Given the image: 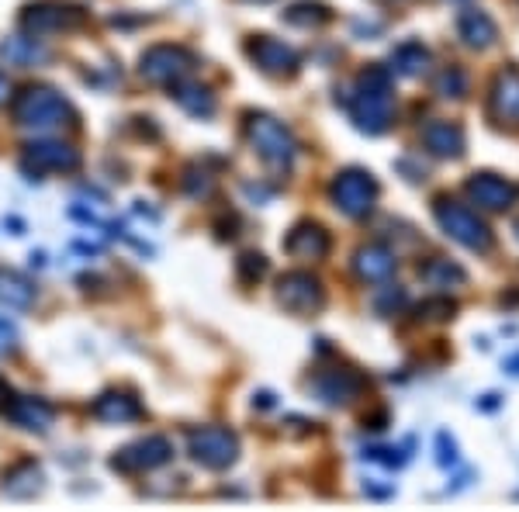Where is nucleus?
Returning <instances> with one entry per match:
<instances>
[{
    "instance_id": "f257e3e1",
    "label": "nucleus",
    "mask_w": 519,
    "mask_h": 512,
    "mask_svg": "<svg viewBox=\"0 0 519 512\" xmlns=\"http://www.w3.org/2000/svg\"><path fill=\"white\" fill-rule=\"evenodd\" d=\"M11 115L21 128L35 135H49L59 132L63 125H73V108L56 87H45V84H32L25 87L11 104Z\"/></svg>"
},
{
    "instance_id": "f03ea898",
    "label": "nucleus",
    "mask_w": 519,
    "mask_h": 512,
    "mask_svg": "<svg viewBox=\"0 0 519 512\" xmlns=\"http://www.w3.org/2000/svg\"><path fill=\"white\" fill-rule=\"evenodd\" d=\"M391 104H395V94H391V73L381 70V66H367L357 80V94L350 97V115L360 132H367V135L385 132L391 125Z\"/></svg>"
},
{
    "instance_id": "7ed1b4c3",
    "label": "nucleus",
    "mask_w": 519,
    "mask_h": 512,
    "mask_svg": "<svg viewBox=\"0 0 519 512\" xmlns=\"http://www.w3.org/2000/svg\"><path fill=\"white\" fill-rule=\"evenodd\" d=\"M246 135H250L253 149H257V156L270 170H291L295 153H298V142L288 125H281L270 115H250Z\"/></svg>"
},
{
    "instance_id": "20e7f679",
    "label": "nucleus",
    "mask_w": 519,
    "mask_h": 512,
    "mask_svg": "<svg viewBox=\"0 0 519 512\" xmlns=\"http://www.w3.org/2000/svg\"><path fill=\"white\" fill-rule=\"evenodd\" d=\"M436 222H440V229L447 232L450 239H457L461 246H468V250H478V253H488L492 250V229H488L481 218L471 212V208L457 205V201L450 198H440L436 201Z\"/></svg>"
},
{
    "instance_id": "39448f33",
    "label": "nucleus",
    "mask_w": 519,
    "mask_h": 512,
    "mask_svg": "<svg viewBox=\"0 0 519 512\" xmlns=\"http://www.w3.org/2000/svg\"><path fill=\"white\" fill-rule=\"evenodd\" d=\"M194 70V56L184 49V45H153V49L142 52L139 59V73L156 87H177L184 84V77Z\"/></svg>"
},
{
    "instance_id": "423d86ee",
    "label": "nucleus",
    "mask_w": 519,
    "mask_h": 512,
    "mask_svg": "<svg viewBox=\"0 0 519 512\" xmlns=\"http://www.w3.org/2000/svg\"><path fill=\"white\" fill-rule=\"evenodd\" d=\"M187 450L191 457L208 471H225L229 464H236L239 457V440L232 429L225 426H201L187 436Z\"/></svg>"
},
{
    "instance_id": "0eeeda50",
    "label": "nucleus",
    "mask_w": 519,
    "mask_h": 512,
    "mask_svg": "<svg viewBox=\"0 0 519 512\" xmlns=\"http://www.w3.org/2000/svg\"><path fill=\"white\" fill-rule=\"evenodd\" d=\"M329 194H333L336 208H340L343 215L364 218V215H371L374 201H378V180H374L367 170H343L340 177L333 180Z\"/></svg>"
},
{
    "instance_id": "6e6552de",
    "label": "nucleus",
    "mask_w": 519,
    "mask_h": 512,
    "mask_svg": "<svg viewBox=\"0 0 519 512\" xmlns=\"http://www.w3.org/2000/svg\"><path fill=\"white\" fill-rule=\"evenodd\" d=\"M84 7H66V4H28L21 11V28H25L32 39L52 32H70V28L84 25Z\"/></svg>"
},
{
    "instance_id": "1a4fd4ad",
    "label": "nucleus",
    "mask_w": 519,
    "mask_h": 512,
    "mask_svg": "<svg viewBox=\"0 0 519 512\" xmlns=\"http://www.w3.org/2000/svg\"><path fill=\"white\" fill-rule=\"evenodd\" d=\"M173 457V447L167 436H146V440H135L129 447H122L115 457H111V468L122 474H142V471H156L163 468Z\"/></svg>"
},
{
    "instance_id": "9d476101",
    "label": "nucleus",
    "mask_w": 519,
    "mask_h": 512,
    "mask_svg": "<svg viewBox=\"0 0 519 512\" xmlns=\"http://www.w3.org/2000/svg\"><path fill=\"white\" fill-rule=\"evenodd\" d=\"M277 301L295 315H312L326 305V291H322V284L312 274L291 270V274H284L277 281Z\"/></svg>"
},
{
    "instance_id": "9b49d317",
    "label": "nucleus",
    "mask_w": 519,
    "mask_h": 512,
    "mask_svg": "<svg viewBox=\"0 0 519 512\" xmlns=\"http://www.w3.org/2000/svg\"><path fill=\"white\" fill-rule=\"evenodd\" d=\"M80 167V153L66 142H28L25 146V170L35 173H70Z\"/></svg>"
},
{
    "instance_id": "f8f14e48",
    "label": "nucleus",
    "mask_w": 519,
    "mask_h": 512,
    "mask_svg": "<svg viewBox=\"0 0 519 512\" xmlns=\"http://www.w3.org/2000/svg\"><path fill=\"white\" fill-rule=\"evenodd\" d=\"M250 59L260 66L263 73H274V77H284V73L298 70V52L291 45H284L281 39H270V35H257L246 45Z\"/></svg>"
},
{
    "instance_id": "ddd939ff",
    "label": "nucleus",
    "mask_w": 519,
    "mask_h": 512,
    "mask_svg": "<svg viewBox=\"0 0 519 512\" xmlns=\"http://www.w3.org/2000/svg\"><path fill=\"white\" fill-rule=\"evenodd\" d=\"M468 194L475 205L488 208V212H502V208L513 205L516 187L506 184L502 177H495V173H475V177L468 180Z\"/></svg>"
},
{
    "instance_id": "4468645a",
    "label": "nucleus",
    "mask_w": 519,
    "mask_h": 512,
    "mask_svg": "<svg viewBox=\"0 0 519 512\" xmlns=\"http://www.w3.org/2000/svg\"><path fill=\"white\" fill-rule=\"evenodd\" d=\"M284 250L295 256V260H322L329 253V232L315 222H302L288 232Z\"/></svg>"
},
{
    "instance_id": "2eb2a0df",
    "label": "nucleus",
    "mask_w": 519,
    "mask_h": 512,
    "mask_svg": "<svg viewBox=\"0 0 519 512\" xmlns=\"http://www.w3.org/2000/svg\"><path fill=\"white\" fill-rule=\"evenodd\" d=\"M360 388H364V381H360L353 371H322L319 378L312 381V391L329 405L353 402V398L360 395Z\"/></svg>"
},
{
    "instance_id": "dca6fc26",
    "label": "nucleus",
    "mask_w": 519,
    "mask_h": 512,
    "mask_svg": "<svg viewBox=\"0 0 519 512\" xmlns=\"http://www.w3.org/2000/svg\"><path fill=\"white\" fill-rule=\"evenodd\" d=\"M488 111H492V118H499V122L519 125V73L516 70L499 73V80H495L492 87V97H488Z\"/></svg>"
},
{
    "instance_id": "f3484780",
    "label": "nucleus",
    "mask_w": 519,
    "mask_h": 512,
    "mask_svg": "<svg viewBox=\"0 0 519 512\" xmlns=\"http://www.w3.org/2000/svg\"><path fill=\"white\" fill-rule=\"evenodd\" d=\"M4 409H7V416H11L14 423H18L21 429H32V433H45V429L52 426V419H56L52 405L42 402V398H32V395L11 398Z\"/></svg>"
},
{
    "instance_id": "a211bd4d",
    "label": "nucleus",
    "mask_w": 519,
    "mask_h": 512,
    "mask_svg": "<svg viewBox=\"0 0 519 512\" xmlns=\"http://www.w3.org/2000/svg\"><path fill=\"white\" fill-rule=\"evenodd\" d=\"M423 142L433 156H450V160L464 156V146H468L464 128L454 122H430L423 128Z\"/></svg>"
},
{
    "instance_id": "6ab92c4d",
    "label": "nucleus",
    "mask_w": 519,
    "mask_h": 512,
    "mask_svg": "<svg viewBox=\"0 0 519 512\" xmlns=\"http://www.w3.org/2000/svg\"><path fill=\"white\" fill-rule=\"evenodd\" d=\"M90 412H94V419H101V423H132V419L142 416V405L139 398L125 395V391H104Z\"/></svg>"
},
{
    "instance_id": "aec40b11",
    "label": "nucleus",
    "mask_w": 519,
    "mask_h": 512,
    "mask_svg": "<svg viewBox=\"0 0 519 512\" xmlns=\"http://www.w3.org/2000/svg\"><path fill=\"white\" fill-rule=\"evenodd\" d=\"M353 267H357V274L364 277V281H388V277L395 274L398 260H395V253H391L388 246L371 243V246H364V250L357 253Z\"/></svg>"
},
{
    "instance_id": "412c9836",
    "label": "nucleus",
    "mask_w": 519,
    "mask_h": 512,
    "mask_svg": "<svg viewBox=\"0 0 519 512\" xmlns=\"http://www.w3.org/2000/svg\"><path fill=\"white\" fill-rule=\"evenodd\" d=\"M39 492H42L39 464L21 461L4 474V495H11V499H32V495H39Z\"/></svg>"
},
{
    "instance_id": "4be33fe9",
    "label": "nucleus",
    "mask_w": 519,
    "mask_h": 512,
    "mask_svg": "<svg viewBox=\"0 0 519 512\" xmlns=\"http://www.w3.org/2000/svg\"><path fill=\"white\" fill-rule=\"evenodd\" d=\"M0 301H4L7 308H32L35 305V284L28 281L25 274H18V270L11 267H0Z\"/></svg>"
},
{
    "instance_id": "5701e85b",
    "label": "nucleus",
    "mask_w": 519,
    "mask_h": 512,
    "mask_svg": "<svg viewBox=\"0 0 519 512\" xmlns=\"http://www.w3.org/2000/svg\"><path fill=\"white\" fill-rule=\"evenodd\" d=\"M457 28H461V39L475 45V49H485V45L499 39V28H495V21L485 11H464L457 18Z\"/></svg>"
},
{
    "instance_id": "b1692460",
    "label": "nucleus",
    "mask_w": 519,
    "mask_h": 512,
    "mask_svg": "<svg viewBox=\"0 0 519 512\" xmlns=\"http://www.w3.org/2000/svg\"><path fill=\"white\" fill-rule=\"evenodd\" d=\"M430 63V52L423 49V42H402L391 52V73L398 77H419Z\"/></svg>"
},
{
    "instance_id": "393cba45",
    "label": "nucleus",
    "mask_w": 519,
    "mask_h": 512,
    "mask_svg": "<svg viewBox=\"0 0 519 512\" xmlns=\"http://www.w3.org/2000/svg\"><path fill=\"white\" fill-rule=\"evenodd\" d=\"M173 97H177V104L187 111V115H194V118H212L215 115V97H212V90H208V87L177 84Z\"/></svg>"
},
{
    "instance_id": "a878e982",
    "label": "nucleus",
    "mask_w": 519,
    "mask_h": 512,
    "mask_svg": "<svg viewBox=\"0 0 519 512\" xmlns=\"http://www.w3.org/2000/svg\"><path fill=\"white\" fill-rule=\"evenodd\" d=\"M419 277H423L430 288L436 291H447V288H457V284H464L468 281V274H464L457 263H450V260H430V263H423L419 267Z\"/></svg>"
},
{
    "instance_id": "bb28decb",
    "label": "nucleus",
    "mask_w": 519,
    "mask_h": 512,
    "mask_svg": "<svg viewBox=\"0 0 519 512\" xmlns=\"http://www.w3.org/2000/svg\"><path fill=\"white\" fill-rule=\"evenodd\" d=\"M333 14H329L326 4H319V0H302V4H295L288 14H284V21H291V25H322V21H329Z\"/></svg>"
},
{
    "instance_id": "cd10ccee",
    "label": "nucleus",
    "mask_w": 519,
    "mask_h": 512,
    "mask_svg": "<svg viewBox=\"0 0 519 512\" xmlns=\"http://www.w3.org/2000/svg\"><path fill=\"white\" fill-rule=\"evenodd\" d=\"M436 94H443V97H464V94H468V73L457 70V66L443 70L440 77H436Z\"/></svg>"
},
{
    "instance_id": "c85d7f7f",
    "label": "nucleus",
    "mask_w": 519,
    "mask_h": 512,
    "mask_svg": "<svg viewBox=\"0 0 519 512\" xmlns=\"http://www.w3.org/2000/svg\"><path fill=\"white\" fill-rule=\"evenodd\" d=\"M236 267H239V281L253 284V281H260V277L267 274V256L263 253H243Z\"/></svg>"
},
{
    "instance_id": "c756f323",
    "label": "nucleus",
    "mask_w": 519,
    "mask_h": 512,
    "mask_svg": "<svg viewBox=\"0 0 519 512\" xmlns=\"http://www.w3.org/2000/svg\"><path fill=\"white\" fill-rule=\"evenodd\" d=\"M184 191L191 194V198H205V194H212V177H208V173L201 167H187Z\"/></svg>"
},
{
    "instance_id": "7c9ffc66",
    "label": "nucleus",
    "mask_w": 519,
    "mask_h": 512,
    "mask_svg": "<svg viewBox=\"0 0 519 512\" xmlns=\"http://www.w3.org/2000/svg\"><path fill=\"white\" fill-rule=\"evenodd\" d=\"M4 52L14 59H42L45 56L39 45H35V39H11V42H4Z\"/></svg>"
},
{
    "instance_id": "2f4dec72",
    "label": "nucleus",
    "mask_w": 519,
    "mask_h": 512,
    "mask_svg": "<svg viewBox=\"0 0 519 512\" xmlns=\"http://www.w3.org/2000/svg\"><path fill=\"white\" fill-rule=\"evenodd\" d=\"M14 346H18V326H14V322H7L4 315H0V357H4V353H11Z\"/></svg>"
},
{
    "instance_id": "473e14b6",
    "label": "nucleus",
    "mask_w": 519,
    "mask_h": 512,
    "mask_svg": "<svg viewBox=\"0 0 519 512\" xmlns=\"http://www.w3.org/2000/svg\"><path fill=\"white\" fill-rule=\"evenodd\" d=\"M454 440H450L447 433H440V464H454L457 461V454H454Z\"/></svg>"
},
{
    "instance_id": "72a5a7b5",
    "label": "nucleus",
    "mask_w": 519,
    "mask_h": 512,
    "mask_svg": "<svg viewBox=\"0 0 519 512\" xmlns=\"http://www.w3.org/2000/svg\"><path fill=\"white\" fill-rule=\"evenodd\" d=\"M7 94H11V84H7V77L0 73V104L7 101Z\"/></svg>"
},
{
    "instance_id": "f704fd0d",
    "label": "nucleus",
    "mask_w": 519,
    "mask_h": 512,
    "mask_svg": "<svg viewBox=\"0 0 519 512\" xmlns=\"http://www.w3.org/2000/svg\"><path fill=\"white\" fill-rule=\"evenodd\" d=\"M7 402H11V391H7V384L0 381V405H7Z\"/></svg>"
},
{
    "instance_id": "c9c22d12",
    "label": "nucleus",
    "mask_w": 519,
    "mask_h": 512,
    "mask_svg": "<svg viewBox=\"0 0 519 512\" xmlns=\"http://www.w3.org/2000/svg\"><path fill=\"white\" fill-rule=\"evenodd\" d=\"M260 4H263V0H260Z\"/></svg>"
}]
</instances>
